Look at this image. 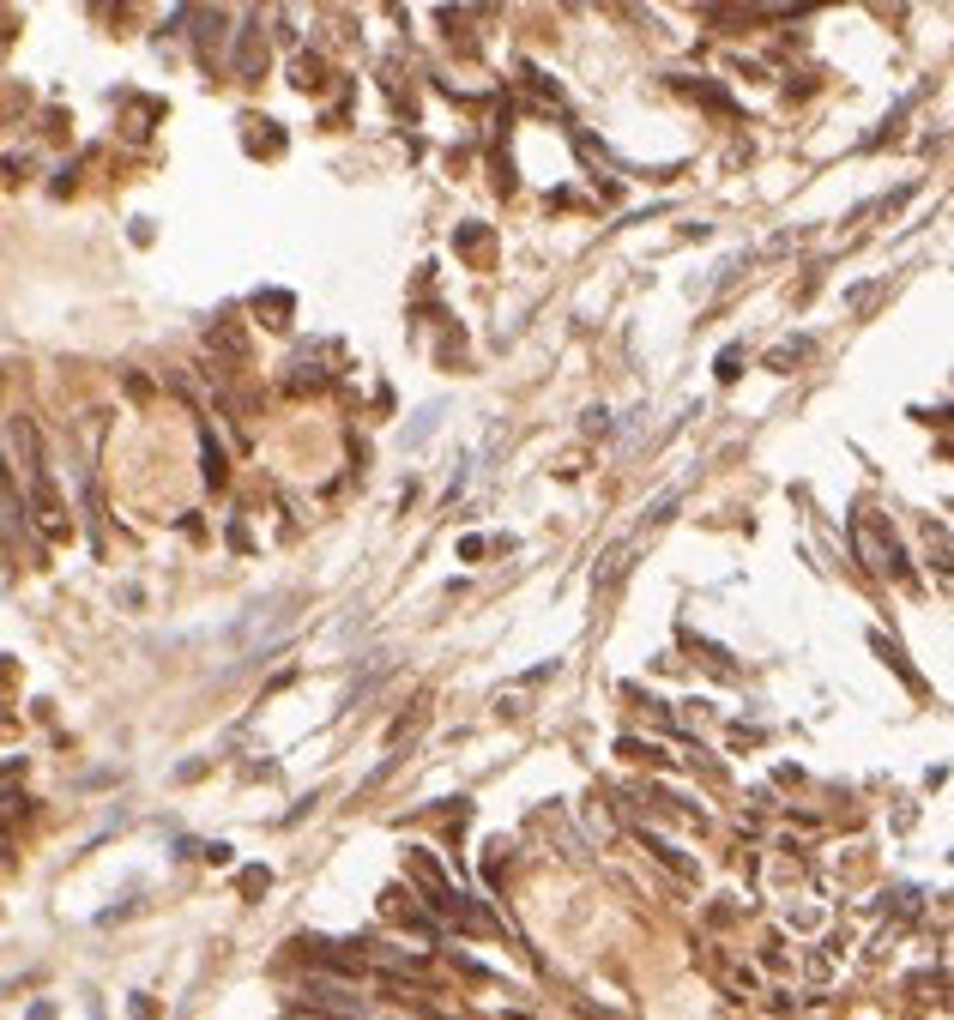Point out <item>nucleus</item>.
Instances as JSON below:
<instances>
[{
  "label": "nucleus",
  "instance_id": "nucleus-1",
  "mask_svg": "<svg viewBox=\"0 0 954 1020\" xmlns=\"http://www.w3.org/2000/svg\"><path fill=\"white\" fill-rule=\"evenodd\" d=\"M296 1002H302V1008H321V1014H339V1020H357V1014H363L357 984H345V978H333V972H314Z\"/></svg>",
  "mask_w": 954,
  "mask_h": 1020
},
{
  "label": "nucleus",
  "instance_id": "nucleus-6",
  "mask_svg": "<svg viewBox=\"0 0 954 1020\" xmlns=\"http://www.w3.org/2000/svg\"><path fill=\"white\" fill-rule=\"evenodd\" d=\"M641 845H647V852H653V858H659V864H665L671 876H683V882H695V858H689V852H677V845H671V839H659V833H647V827H641Z\"/></svg>",
  "mask_w": 954,
  "mask_h": 1020
},
{
  "label": "nucleus",
  "instance_id": "nucleus-15",
  "mask_svg": "<svg viewBox=\"0 0 954 1020\" xmlns=\"http://www.w3.org/2000/svg\"><path fill=\"white\" fill-rule=\"evenodd\" d=\"M743 375V351L731 345V351H719V381H737Z\"/></svg>",
  "mask_w": 954,
  "mask_h": 1020
},
{
  "label": "nucleus",
  "instance_id": "nucleus-4",
  "mask_svg": "<svg viewBox=\"0 0 954 1020\" xmlns=\"http://www.w3.org/2000/svg\"><path fill=\"white\" fill-rule=\"evenodd\" d=\"M206 345H212V357H224L230 369H242V363H248V338H242V326H236V320H212Z\"/></svg>",
  "mask_w": 954,
  "mask_h": 1020
},
{
  "label": "nucleus",
  "instance_id": "nucleus-7",
  "mask_svg": "<svg viewBox=\"0 0 954 1020\" xmlns=\"http://www.w3.org/2000/svg\"><path fill=\"white\" fill-rule=\"evenodd\" d=\"M290 85H296V91H327V61H321V55H296Z\"/></svg>",
  "mask_w": 954,
  "mask_h": 1020
},
{
  "label": "nucleus",
  "instance_id": "nucleus-3",
  "mask_svg": "<svg viewBox=\"0 0 954 1020\" xmlns=\"http://www.w3.org/2000/svg\"><path fill=\"white\" fill-rule=\"evenodd\" d=\"M260 67H266L260 19H242V25H236V73H242V79H260Z\"/></svg>",
  "mask_w": 954,
  "mask_h": 1020
},
{
  "label": "nucleus",
  "instance_id": "nucleus-14",
  "mask_svg": "<svg viewBox=\"0 0 954 1020\" xmlns=\"http://www.w3.org/2000/svg\"><path fill=\"white\" fill-rule=\"evenodd\" d=\"M453 248H459V254H477V248H484V224H465V230L453 236Z\"/></svg>",
  "mask_w": 954,
  "mask_h": 1020
},
{
  "label": "nucleus",
  "instance_id": "nucleus-20",
  "mask_svg": "<svg viewBox=\"0 0 954 1020\" xmlns=\"http://www.w3.org/2000/svg\"><path fill=\"white\" fill-rule=\"evenodd\" d=\"M290 1020H339V1014H321V1008H302V1002H296V1014H290Z\"/></svg>",
  "mask_w": 954,
  "mask_h": 1020
},
{
  "label": "nucleus",
  "instance_id": "nucleus-9",
  "mask_svg": "<svg viewBox=\"0 0 954 1020\" xmlns=\"http://www.w3.org/2000/svg\"><path fill=\"white\" fill-rule=\"evenodd\" d=\"M242 127H248V151H266V157H278V151H284V133H278V121H254V115H248Z\"/></svg>",
  "mask_w": 954,
  "mask_h": 1020
},
{
  "label": "nucleus",
  "instance_id": "nucleus-10",
  "mask_svg": "<svg viewBox=\"0 0 954 1020\" xmlns=\"http://www.w3.org/2000/svg\"><path fill=\"white\" fill-rule=\"evenodd\" d=\"M200 471H206V483H212V489H224V483H230V459H224V447H218L212 435H206V447H200Z\"/></svg>",
  "mask_w": 954,
  "mask_h": 1020
},
{
  "label": "nucleus",
  "instance_id": "nucleus-13",
  "mask_svg": "<svg viewBox=\"0 0 954 1020\" xmlns=\"http://www.w3.org/2000/svg\"><path fill=\"white\" fill-rule=\"evenodd\" d=\"M290 387H296V393H321V387H327V369H308V363H296Z\"/></svg>",
  "mask_w": 954,
  "mask_h": 1020
},
{
  "label": "nucleus",
  "instance_id": "nucleus-17",
  "mask_svg": "<svg viewBox=\"0 0 954 1020\" xmlns=\"http://www.w3.org/2000/svg\"><path fill=\"white\" fill-rule=\"evenodd\" d=\"M484 550H490V538H465V544H459V562H477Z\"/></svg>",
  "mask_w": 954,
  "mask_h": 1020
},
{
  "label": "nucleus",
  "instance_id": "nucleus-19",
  "mask_svg": "<svg viewBox=\"0 0 954 1020\" xmlns=\"http://www.w3.org/2000/svg\"><path fill=\"white\" fill-rule=\"evenodd\" d=\"M435 417H441V411H435V405H429V411H423V417H417V429H411V441H423V435H429V429H435Z\"/></svg>",
  "mask_w": 954,
  "mask_h": 1020
},
{
  "label": "nucleus",
  "instance_id": "nucleus-12",
  "mask_svg": "<svg viewBox=\"0 0 954 1020\" xmlns=\"http://www.w3.org/2000/svg\"><path fill=\"white\" fill-rule=\"evenodd\" d=\"M870 646H876V652H882V658H888V664H894V670L906 676V689H924V683H918V670L906 664V652H900V646H894L888 634H870Z\"/></svg>",
  "mask_w": 954,
  "mask_h": 1020
},
{
  "label": "nucleus",
  "instance_id": "nucleus-2",
  "mask_svg": "<svg viewBox=\"0 0 954 1020\" xmlns=\"http://www.w3.org/2000/svg\"><path fill=\"white\" fill-rule=\"evenodd\" d=\"M405 870H411V882L429 894V912H441V918H453V906H459V894H453V882L441 876V864H435V852H423V845H411L405 852Z\"/></svg>",
  "mask_w": 954,
  "mask_h": 1020
},
{
  "label": "nucleus",
  "instance_id": "nucleus-8",
  "mask_svg": "<svg viewBox=\"0 0 954 1020\" xmlns=\"http://www.w3.org/2000/svg\"><path fill=\"white\" fill-rule=\"evenodd\" d=\"M290 308H296L290 290H260V296H254V314H266V326H278V332L290 326Z\"/></svg>",
  "mask_w": 954,
  "mask_h": 1020
},
{
  "label": "nucleus",
  "instance_id": "nucleus-18",
  "mask_svg": "<svg viewBox=\"0 0 954 1020\" xmlns=\"http://www.w3.org/2000/svg\"><path fill=\"white\" fill-rule=\"evenodd\" d=\"M230 550H254V538H248V526H242V520H230Z\"/></svg>",
  "mask_w": 954,
  "mask_h": 1020
},
{
  "label": "nucleus",
  "instance_id": "nucleus-5",
  "mask_svg": "<svg viewBox=\"0 0 954 1020\" xmlns=\"http://www.w3.org/2000/svg\"><path fill=\"white\" fill-rule=\"evenodd\" d=\"M224 43H230V31H224V13L212 7V13H194V49H200V61L212 67V55H224Z\"/></svg>",
  "mask_w": 954,
  "mask_h": 1020
},
{
  "label": "nucleus",
  "instance_id": "nucleus-16",
  "mask_svg": "<svg viewBox=\"0 0 954 1020\" xmlns=\"http://www.w3.org/2000/svg\"><path fill=\"white\" fill-rule=\"evenodd\" d=\"M266 882H272L266 870H242V894H266Z\"/></svg>",
  "mask_w": 954,
  "mask_h": 1020
},
{
  "label": "nucleus",
  "instance_id": "nucleus-11",
  "mask_svg": "<svg viewBox=\"0 0 954 1020\" xmlns=\"http://www.w3.org/2000/svg\"><path fill=\"white\" fill-rule=\"evenodd\" d=\"M804 357H816V345H810V338H791V345H779V351L767 357V369H773V375H791V363H804Z\"/></svg>",
  "mask_w": 954,
  "mask_h": 1020
}]
</instances>
